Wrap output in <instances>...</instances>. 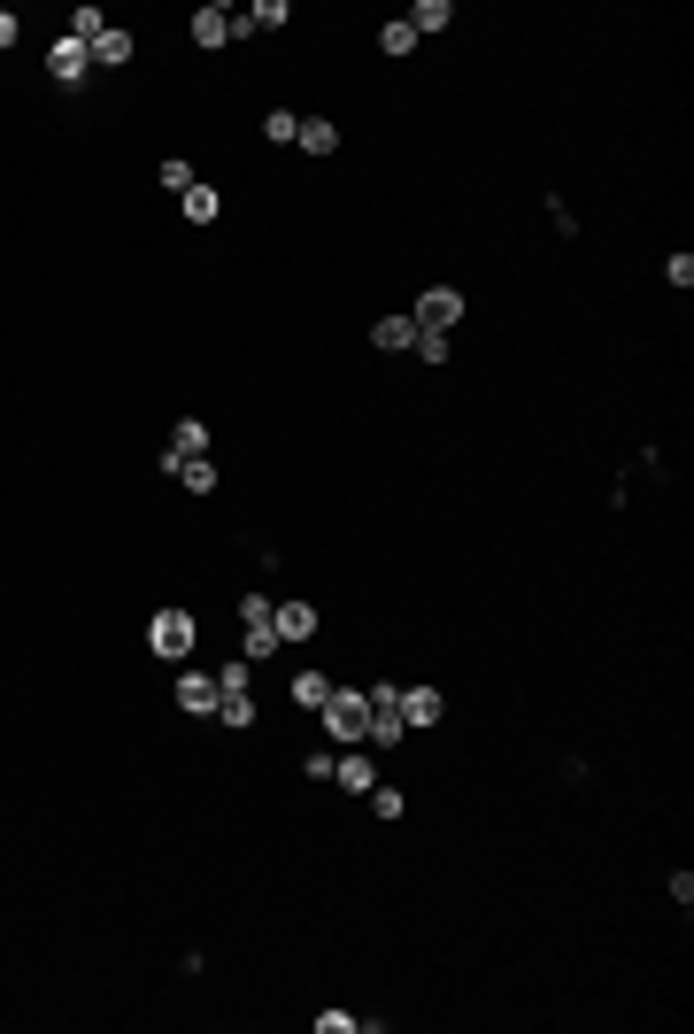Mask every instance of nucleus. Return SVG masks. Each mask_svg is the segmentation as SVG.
Returning <instances> with one entry per match:
<instances>
[{"mask_svg":"<svg viewBox=\"0 0 694 1034\" xmlns=\"http://www.w3.org/2000/svg\"><path fill=\"white\" fill-rule=\"evenodd\" d=\"M224 40H239V9H224V0L193 9V47H224Z\"/></svg>","mask_w":694,"mask_h":1034,"instance_id":"obj_6","label":"nucleus"},{"mask_svg":"<svg viewBox=\"0 0 694 1034\" xmlns=\"http://www.w3.org/2000/svg\"><path fill=\"white\" fill-rule=\"evenodd\" d=\"M463 309H471V301H463V286H425V293H417V309H410V324H417V332H456V324H463Z\"/></svg>","mask_w":694,"mask_h":1034,"instance_id":"obj_3","label":"nucleus"},{"mask_svg":"<svg viewBox=\"0 0 694 1034\" xmlns=\"http://www.w3.org/2000/svg\"><path fill=\"white\" fill-rule=\"evenodd\" d=\"M216 719H224L232 734H247V726H255V696H224V703H216Z\"/></svg>","mask_w":694,"mask_h":1034,"instance_id":"obj_24","label":"nucleus"},{"mask_svg":"<svg viewBox=\"0 0 694 1034\" xmlns=\"http://www.w3.org/2000/svg\"><path fill=\"white\" fill-rule=\"evenodd\" d=\"M332 780H339L347 796H371V788H379V765H371V749H332Z\"/></svg>","mask_w":694,"mask_h":1034,"instance_id":"obj_5","label":"nucleus"},{"mask_svg":"<svg viewBox=\"0 0 694 1034\" xmlns=\"http://www.w3.org/2000/svg\"><path fill=\"white\" fill-rule=\"evenodd\" d=\"M239 633H247V641H239V648H247V656H278V648H286V641H278V625H270V618H239Z\"/></svg>","mask_w":694,"mask_h":1034,"instance_id":"obj_15","label":"nucleus"},{"mask_svg":"<svg viewBox=\"0 0 694 1034\" xmlns=\"http://www.w3.org/2000/svg\"><path fill=\"white\" fill-rule=\"evenodd\" d=\"M270 625H278V641H309L316 633V602H270Z\"/></svg>","mask_w":694,"mask_h":1034,"instance_id":"obj_9","label":"nucleus"},{"mask_svg":"<svg viewBox=\"0 0 694 1034\" xmlns=\"http://www.w3.org/2000/svg\"><path fill=\"white\" fill-rule=\"evenodd\" d=\"M16 40H24V24H16V16H9V9H0V55H9V47H16Z\"/></svg>","mask_w":694,"mask_h":1034,"instance_id":"obj_31","label":"nucleus"},{"mask_svg":"<svg viewBox=\"0 0 694 1034\" xmlns=\"http://www.w3.org/2000/svg\"><path fill=\"white\" fill-rule=\"evenodd\" d=\"M324 734L339 742V749H363V734H371V703H363V687H339L332 679V696H324Z\"/></svg>","mask_w":694,"mask_h":1034,"instance_id":"obj_1","label":"nucleus"},{"mask_svg":"<svg viewBox=\"0 0 694 1034\" xmlns=\"http://www.w3.org/2000/svg\"><path fill=\"white\" fill-rule=\"evenodd\" d=\"M178 703H186V719H201V711H216V671H178Z\"/></svg>","mask_w":694,"mask_h":1034,"instance_id":"obj_8","label":"nucleus"},{"mask_svg":"<svg viewBox=\"0 0 694 1034\" xmlns=\"http://www.w3.org/2000/svg\"><path fill=\"white\" fill-rule=\"evenodd\" d=\"M293 132H301V116H293V109H270V116H262V140H278V147H293Z\"/></svg>","mask_w":694,"mask_h":1034,"instance_id":"obj_26","label":"nucleus"},{"mask_svg":"<svg viewBox=\"0 0 694 1034\" xmlns=\"http://www.w3.org/2000/svg\"><path fill=\"white\" fill-rule=\"evenodd\" d=\"M371 348H387V356L417 348V324H410V316H379V324H371Z\"/></svg>","mask_w":694,"mask_h":1034,"instance_id":"obj_12","label":"nucleus"},{"mask_svg":"<svg viewBox=\"0 0 694 1034\" xmlns=\"http://www.w3.org/2000/svg\"><path fill=\"white\" fill-rule=\"evenodd\" d=\"M47 78H55L63 93H78V86L93 78V55H86V40H70V32H63V40L47 47Z\"/></svg>","mask_w":694,"mask_h":1034,"instance_id":"obj_4","label":"nucleus"},{"mask_svg":"<svg viewBox=\"0 0 694 1034\" xmlns=\"http://www.w3.org/2000/svg\"><path fill=\"white\" fill-rule=\"evenodd\" d=\"M216 216H224V193L216 186H193L186 193V224H216Z\"/></svg>","mask_w":694,"mask_h":1034,"instance_id":"obj_16","label":"nucleus"},{"mask_svg":"<svg viewBox=\"0 0 694 1034\" xmlns=\"http://www.w3.org/2000/svg\"><path fill=\"white\" fill-rule=\"evenodd\" d=\"M410 726H402V711H371V734H363V749H394Z\"/></svg>","mask_w":694,"mask_h":1034,"instance_id":"obj_18","label":"nucleus"},{"mask_svg":"<svg viewBox=\"0 0 694 1034\" xmlns=\"http://www.w3.org/2000/svg\"><path fill=\"white\" fill-rule=\"evenodd\" d=\"M63 32H70V40H86V47H93V40H101V32H109V16H101V9H93V0H86V9H78V16H70V24H63Z\"/></svg>","mask_w":694,"mask_h":1034,"instance_id":"obj_22","label":"nucleus"},{"mask_svg":"<svg viewBox=\"0 0 694 1034\" xmlns=\"http://www.w3.org/2000/svg\"><path fill=\"white\" fill-rule=\"evenodd\" d=\"M324 696H332L324 671H293V703H301V711H324Z\"/></svg>","mask_w":694,"mask_h":1034,"instance_id":"obj_19","label":"nucleus"},{"mask_svg":"<svg viewBox=\"0 0 694 1034\" xmlns=\"http://www.w3.org/2000/svg\"><path fill=\"white\" fill-rule=\"evenodd\" d=\"M402 726H440L448 719V703H440V687H402Z\"/></svg>","mask_w":694,"mask_h":1034,"instance_id":"obj_7","label":"nucleus"},{"mask_svg":"<svg viewBox=\"0 0 694 1034\" xmlns=\"http://www.w3.org/2000/svg\"><path fill=\"white\" fill-rule=\"evenodd\" d=\"M410 47H417V32H410V24H402V16H394V24H387V32H379V55H394V63H402V55H410Z\"/></svg>","mask_w":694,"mask_h":1034,"instance_id":"obj_25","label":"nucleus"},{"mask_svg":"<svg viewBox=\"0 0 694 1034\" xmlns=\"http://www.w3.org/2000/svg\"><path fill=\"white\" fill-rule=\"evenodd\" d=\"M286 16H293L286 0H255V9H239V40L247 32H286Z\"/></svg>","mask_w":694,"mask_h":1034,"instance_id":"obj_14","label":"nucleus"},{"mask_svg":"<svg viewBox=\"0 0 694 1034\" xmlns=\"http://www.w3.org/2000/svg\"><path fill=\"white\" fill-rule=\"evenodd\" d=\"M86 55H93V70H124V63H132L139 47H132V32H116V24H109V32H101V40H93Z\"/></svg>","mask_w":694,"mask_h":1034,"instance_id":"obj_10","label":"nucleus"},{"mask_svg":"<svg viewBox=\"0 0 694 1034\" xmlns=\"http://www.w3.org/2000/svg\"><path fill=\"white\" fill-rule=\"evenodd\" d=\"M293 147H309V155H339V124H332V116H301Z\"/></svg>","mask_w":694,"mask_h":1034,"instance_id":"obj_11","label":"nucleus"},{"mask_svg":"<svg viewBox=\"0 0 694 1034\" xmlns=\"http://www.w3.org/2000/svg\"><path fill=\"white\" fill-rule=\"evenodd\" d=\"M193 641H201V625H193V610H155V618H147V648H155V656H170V664H186V656H193Z\"/></svg>","mask_w":694,"mask_h":1034,"instance_id":"obj_2","label":"nucleus"},{"mask_svg":"<svg viewBox=\"0 0 694 1034\" xmlns=\"http://www.w3.org/2000/svg\"><path fill=\"white\" fill-rule=\"evenodd\" d=\"M178 479H186V494H216V464H209V456H186Z\"/></svg>","mask_w":694,"mask_h":1034,"instance_id":"obj_20","label":"nucleus"},{"mask_svg":"<svg viewBox=\"0 0 694 1034\" xmlns=\"http://www.w3.org/2000/svg\"><path fill=\"white\" fill-rule=\"evenodd\" d=\"M402 24H410L417 40H425V32H448V24H456V0H417V9H410Z\"/></svg>","mask_w":694,"mask_h":1034,"instance_id":"obj_13","label":"nucleus"},{"mask_svg":"<svg viewBox=\"0 0 694 1034\" xmlns=\"http://www.w3.org/2000/svg\"><path fill=\"white\" fill-rule=\"evenodd\" d=\"M548 224H556V240H579V209L556 201V193H548Z\"/></svg>","mask_w":694,"mask_h":1034,"instance_id":"obj_27","label":"nucleus"},{"mask_svg":"<svg viewBox=\"0 0 694 1034\" xmlns=\"http://www.w3.org/2000/svg\"><path fill=\"white\" fill-rule=\"evenodd\" d=\"M170 448H178V456H209V425H201V418H178V425H170Z\"/></svg>","mask_w":694,"mask_h":1034,"instance_id":"obj_17","label":"nucleus"},{"mask_svg":"<svg viewBox=\"0 0 694 1034\" xmlns=\"http://www.w3.org/2000/svg\"><path fill=\"white\" fill-rule=\"evenodd\" d=\"M410 356H425V364L440 371V364H448V332H417V348H410Z\"/></svg>","mask_w":694,"mask_h":1034,"instance_id":"obj_29","label":"nucleus"},{"mask_svg":"<svg viewBox=\"0 0 694 1034\" xmlns=\"http://www.w3.org/2000/svg\"><path fill=\"white\" fill-rule=\"evenodd\" d=\"M363 1026H379V1019H363V1011H316V1034H363Z\"/></svg>","mask_w":694,"mask_h":1034,"instance_id":"obj_21","label":"nucleus"},{"mask_svg":"<svg viewBox=\"0 0 694 1034\" xmlns=\"http://www.w3.org/2000/svg\"><path fill=\"white\" fill-rule=\"evenodd\" d=\"M155 178H163V193H178V201H186V193L201 186V178H193V163H178V155H170V163H163Z\"/></svg>","mask_w":694,"mask_h":1034,"instance_id":"obj_23","label":"nucleus"},{"mask_svg":"<svg viewBox=\"0 0 694 1034\" xmlns=\"http://www.w3.org/2000/svg\"><path fill=\"white\" fill-rule=\"evenodd\" d=\"M371 811H379V819H402V811H410V796H402V788H387V780H379V788H371Z\"/></svg>","mask_w":694,"mask_h":1034,"instance_id":"obj_28","label":"nucleus"},{"mask_svg":"<svg viewBox=\"0 0 694 1034\" xmlns=\"http://www.w3.org/2000/svg\"><path fill=\"white\" fill-rule=\"evenodd\" d=\"M663 278H671V286H679V293H686V286H694V255H686V247H679V255H671V263H663Z\"/></svg>","mask_w":694,"mask_h":1034,"instance_id":"obj_30","label":"nucleus"}]
</instances>
